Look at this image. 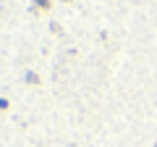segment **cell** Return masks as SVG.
Listing matches in <instances>:
<instances>
[{
  "instance_id": "cell-4",
  "label": "cell",
  "mask_w": 157,
  "mask_h": 147,
  "mask_svg": "<svg viewBox=\"0 0 157 147\" xmlns=\"http://www.w3.org/2000/svg\"><path fill=\"white\" fill-rule=\"evenodd\" d=\"M63 3H73V0H63Z\"/></svg>"
},
{
  "instance_id": "cell-2",
  "label": "cell",
  "mask_w": 157,
  "mask_h": 147,
  "mask_svg": "<svg viewBox=\"0 0 157 147\" xmlns=\"http://www.w3.org/2000/svg\"><path fill=\"white\" fill-rule=\"evenodd\" d=\"M26 81H29V84H39V76H37L34 71H29V74H26Z\"/></svg>"
},
{
  "instance_id": "cell-1",
  "label": "cell",
  "mask_w": 157,
  "mask_h": 147,
  "mask_svg": "<svg viewBox=\"0 0 157 147\" xmlns=\"http://www.w3.org/2000/svg\"><path fill=\"white\" fill-rule=\"evenodd\" d=\"M32 11L34 13H50L52 11V0H32Z\"/></svg>"
},
{
  "instance_id": "cell-3",
  "label": "cell",
  "mask_w": 157,
  "mask_h": 147,
  "mask_svg": "<svg viewBox=\"0 0 157 147\" xmlns=\"http://www.w3.org/2000/svg\"><path fill=\"white\" fill-rule=\"evenodd\" d=\"M0 108H3V110H6V108H8V100H0Z\"/></svg>"
}]
</instances>
